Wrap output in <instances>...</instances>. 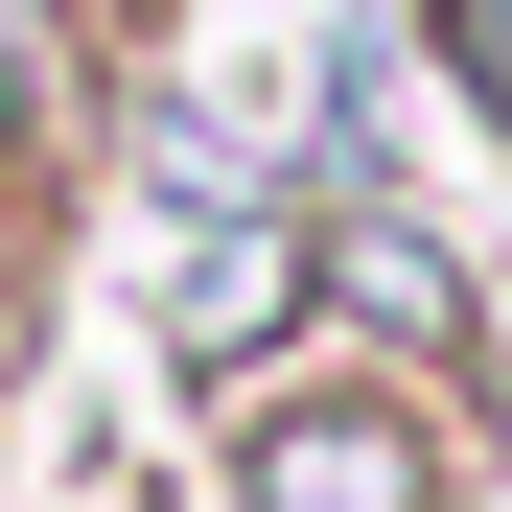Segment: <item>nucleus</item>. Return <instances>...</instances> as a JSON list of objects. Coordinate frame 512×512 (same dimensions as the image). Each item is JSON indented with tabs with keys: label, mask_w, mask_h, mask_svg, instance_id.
Wrapping results in <instances>:
<instances>
[{
	"label": "nucleus",
	"mask_w": 512,
	"mask_h": 512,
	"mask_svg": "<svg viewBox=\"0 0 512 512\" xmlns=\"http://www.w3.org/2000/svg\"><path fill=\"white\" fill-rule=\"evenodd\" d=\"M256 512H419V443L396 419H280L256 443Z\"/></svg>",
	"instance_id": "obj_1"
}]
</instances>
